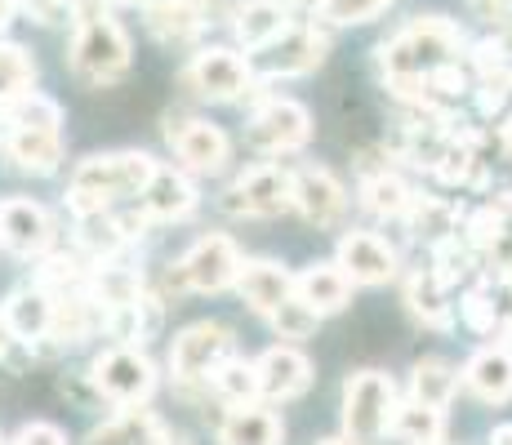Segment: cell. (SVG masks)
Returning a JSON list of instances; mask_svg holds the SVG:
<instances>
[{"label":"cell","instance_id":"74e56055","mask_svg":"<svg viewBox=\"0 0 512 445\" xmlns=\"http://www.w3.org/2000/svg\"><path fill=\"white\" fill-rule=\"evenodd\" d=\"M392 0H317V18L330 27H352V23H370L388 9Z\"/></svg>","mask_w":512,"mask_h":445},{"label":"cell","instance_id":"52a82bcc","mask_svg":"<svg viewBox=\"0 0 512 445\" xmlns=\"http://www.w3.org/2000/svg\"><path fill=\"white\" fill-rule=\"evenodd\" d=\"M241 276V254H236L232 236H201L179 263L170 267V285L174 290H196V294H219L236 285Z\"/></svg>","mask_w":512,"mask_h":445},{"label":"cell","instance_id":"836d02e7","mask_svg":"<svg viewBox=\"0 0 512 445\" xmlns=\"http://www.w3.org/2000/svg\"><path fill=\"white\" fill-rule=\"evenodd\" d=\"M392 437H401L406 445H441L446 441V410L423 401H401L397 419H392Z\"/></svg>","mask_w":512,"mask_h":445},{"label":"cell","instance_id":"603a6c76","mask_svg":"<svg viewBox=\"0 0 512 445\" xmlns=\"http://www.w3.org/2000/svg\"><path fill=\"white\" fill-rule=\"evenodd\" d=\"M352 285L357 281H352L339 263H312V267H303V272L294 276V294H299V299L308 303L317 316H330V312L348 308Z\"/></svg>","mask_w":512,"mask_h":445},{"label":"cell","instance_id":"d4e9b609","mask_svg":"<svg viewBox=\"0 0 512 445\" xmlns=\"http://www.w3.org/2000/svg\"><path fill=\"white\" fill-rule=\"evenodd\" d=\"M5 316L14 325L18 343H41L54 330V290H45L41 281L27 285V290H14L5 299Z\"/></svg>","mask_w":512,"mask_h":445},{"label":"cell","instance_id":"44dd1931","mask_svg":"<svg viewBox=\"0 0 512 445\" xmlns=\"http://www.w3.org/2000/svg\"><path fill=\"white\" fill-rule=\"evenodd\" d=\"M139 205L152 223H183V219H192V210H196V187L187 183L179 170L156 165V174H152V183L143 187Z\"/></svg>","mask_w":512,"mask_h":445},{"label":"cell","instance_id":"7a4b0ae2","mask_svg":"<svg viewBox=\"0 0 512 445\" xmlns=\"http://www.w3.org/2000/svg\"><path fill=\"white\" fill-rule=\"evenodd\" d=\"M0 152L23 174H54L63 165V107L45 94H23L0 112Z\"/></svg>","mask_w":512,"mask_h":445},{"label":"cell","instance_id":"e575fe53","mask_svg":"<svg viewBox=\"0 0 512 445\" xmlns=\"http://www.w3.org/2000/svg\"><path fill=\"white\" fill-rule=\"evenodd\" d=\"M210 388H214V397H219L223 405L259 401V397H263V388H259V365H254V361H236V356H228V361H223L219 370L210 374Z\"/></svg>","mask_w":512,"mask_h":445},{"label":"cell","instance_id":"7dc6e473","mask_svg":"<svg viewBox=\"0 0 512 445\" xmlns=\"http://www.w3.org/2000/svg\"><path fill=\"white\" fill-rule=\"evenodd\" d=\"M112 5H147V0H112Z\"/></svg>","mask_w":512,"mask_h":445},{"label":"cell","instance_id":"ac0fdd59","mask_svg":"<svg viewBox=\"0 0 512 445\" xmlns=\"http://www.w3.org/2000/svg\"><path fill=\"white\" fill-rule=\"evenodd\" d=\"M464 388L486 405L512 401V343H490L472 352L464 365Z\"/></svg>","mask_w":512,"mask_h":445},{"label":"cell","instance_id":"ee69618b","mask_svg":"<svg viewBox=\"0 0 512 445\" xmlns=\"http://www.w3.org/2000/svg\"><path fill=\"white\" fill-rule=\"evenodd\" d=\"M490 445H512V423H499V428L490 432Z\"/></svg>","mask_w":512,"mask_h":445},{"label":"cell","instance_id":"2e32d148","mask_svg":"<svg viewBox=\"0 0 512 445\" xmlns=\"http://www.w3.org/2000/svg\"><path fill=\"white\" fill-rule=\"evenodd\" d=\"M326 32L317 27H290L277 45L263 49V76H308L326 63Z\"/></svg>","mask_w":512,"mask_h":445},{"label":"cell","instance_id":"ab89813d","mask_svg":"<svg viewBox=\"0 0 512 445\" xmlns=\"http://www.w3.org/2000/svg\"><path fill=\"white\" fill-rule=\"evenodd\" d=\"M14 445H67V437L54 428V423H27L14 437Z\"/></svg>","mask_w":512,"mask_h":445},{"label":"cell","instance_id":"ba28073f","mask_svg":"<svg viewBox=\"0 0 512 445\" xmlns=\"http://www.w3.org/2000/svg\"><path fill=\"white\" fill-rule=\"evenodd\" d=\"M223 210L236 219H277L294 210V170L285 165H254L223 196Z\"/></svg>","mask_w":512,"mask_h":445},{"label":"cell","instance_id":"e0dca14e","mask_svg":"<svg viewBox=\"0 0 512 445\" xmlns=\"http://www.w3.org/2000/svg\"><path fill=\"white\" fill-rule=\"evenodd\" d=\"M259 388L268 401H294L312 388V361L290 343H277L259 356Z\"/></svg>","mask_w":512,"mask_h":445},{"label":"cell","instance_id":"cb8c5ba5","mask_svg":"<svg viewBox=\"0 0 512 445\" xmlns=\"http://www.w3.org/2000/svg\"><path fill=\"white\" fill-rule=\"evenodd\" d=\"M285 428L272 410H263L259 401H245V405H228L219 423V445H281Z\"/></svg>","mask_w":512,"mask_h":445},{"label":"cell","instance_id":"8d00e7d4","mask_svg":"<svg viewBox=\"0 0 512 445\" xmlns=\"http://www.w3.org/2000/svg\"><path fill=\"white\" fill-rule=\"evenodd\" d=\"M504 308H508V303L495 299V285H472V290L464 294V303H459L468 330L495 334V339H499V330H504Z\"/></svg>","mask_w":512,"mask_h":445},{"label":"cell","instance_id":"484cf974","mask_svg":"<svg viewBox=\"0 0 512 445\" xmlns=\"http://www.w3.org/2000/svg\"><path fill=\"white\" fill-rule=\"evenodd\" d=\"M165 423L156 419L147 405H130L125 414L98 423V428L85 437V445H165Z\"/></svg>","mask_w":512,"mask_h":445},{"label":"cell","instance_id":"f546056e","mask_svg":"<svg viewBox=\"0 0 512 445\" xmlns=\"http://www.w3.org/2000/svg\"><path fill=\"white\" fill-rule=\"evenodd\" d=\"M410 201H415L410 183L401 174H392L388 165L383 170H366V178H361V205L374 219H406Z\"/></svg>","mask_w":512,"mask_h":445},{"label":"cell","instance_id":"f6af8a7d","mask_svg":"<svg viewBox=\"0 0 512 445\" xmlns=\"http://www.w3.org/2000/svg\"><path fill=\"white\" fill-rule=\"evenodd\" d=\"M14 5H18V0H0V27L9 23V14H14Z\"/></svg>","mask_w":512,"mask_h":445},{"label":"cell","instance_id":"30bf717a","mask_svg":"<svg viewBox=\"0 0 512 445\" xmlns=\"http://www.w3.org/2000/svg\"><path fill=\"white\" fill-rule=\"evenodd\" d=\"M232 356V330L219 321H196L174 339L170 348V374L174 383L192 388V383H210V374Z\"/></svg>","mask_w":512,"mask_h":445},{"label":"cell","instance_id":"f35d334b","mask_svg":"<svg viewBox=\"0 0 512 445\" xmlns=\"http://www.w3.org/2000/svg\"><path fill=\"white\" fill-rule=\"evenodd\" d=\"M268 321H272V330H277L281 339H312V334H317V321H321V316L312 312L308 303L299 299V294H294V299L281 303V308L272 312Z\"/></svg>","mask_w":512,"mask_h":445},{"label":"cell","instance_id":"b9f144b4","mask_svg":"<svg viewBox=\"0 0 512 445\" xmlns=\"http://www.w3.org/2000/svg\"><path fill=\"white\" fill-rule=\"evenodd\" d=\"M18 334H14V325H9V316H5V308H0V356L9 352V343H14Z\"/></svg>","mask_w":512,"mask_h":445},{"label":"cell","instance_id":"f1b7e54d","mask_svg":"<svg viewBox=\"0 0 512 445\" xmlns=\"http://www.w3.org/2000/svg\"><path fill=\"white\" fill-rule=\"evenodd\" d=\"M205 23H210L205 5H196V0H156V5H147V27L165 45H187Z\"/></svg>","mask_w":512,"mask_h":445},{"label":"cell","instance_id":"4fadbf2b","mask_svg":"<svg viewBox=\"0 0 512 445\" xmlns=\"http://www.w3.org/2000/svg\"><path fill=\"white\" fill-rule=\"evenodd\" d=\"M165 138H170L174 156L192 174H219L232 156V143L219 125L201 121V116H183V121H165Z\"/></svg>","mask_w":512,"mask_h":445},{"label":"cell","instance_id":"9a60e30c","mask_svg":"<svg viewBox=\"0 0 512 445\" xmlns=\"http://www.w3.org/2000/svg\"><path fill=\"white\" fill-rule=\"evenodd\" d=\"M294 210L317 232H334L343 223V214H348V192L330 170L303 165V170H294Z\"/></svg>","mask_w":512,"mask_h":445},{"label":"cell","instance_id":"83f0119b","mask_svg":"<svg viewBox=\"0 0 512 445\" xmlns=\"http://www.w3.org/2000/svg\"><path fill=\"white\" fill-rule=\"evenodd\" d=\"M130 241H134V236H130V227H125L121 214H112V210L76 214V245H81L94 263L116 259V254H121Z\"/></svg>","mask_w":512,"mask_h":445},{"label":"cell","instance_id":"5bb4252c","mask_svg":"<svg viewBox=\"0 0 512 445\" xmlns=\"http://www.w3.org/2000/svg\"><path fill=\"white\" fill-rule=\"evenodd\" d=\"M334 263H339L357 285H388L401 267L397 250H392L379 232H366V227H352V232L339 236Z\"/></svg>","mask_w":512,"mask_h":445},{"label":"cell","instance_id":"d6986e66","mask_svg":"<svg viewBox=\"0 0 512 445\" xmlns=\"http://www.w3.org/2000/svg\"><path fill=\"white\" fill-rule=\"evenodd\" d=\"M468 241L490 267H499V276L512 272V192H504L468 223Z\"/></svg>","mask_w":512,"mask_h":445},{"label":"cell","instance_id":"6da1fadb","mask_svg":"<svg viewBox=\"0 0 512 445\" xmlns=\"http://www.w3.org/2000/svg\"><path fill=\"white\" fill-rule=\"evenodd\" d=\"M464 49V32L441 14H423L388 45H379V72L401 103H423V81L432 67L455 63Z\"/></svg>","mask_w":512,"mask_h":445},{"label":"cell","instance_id":"8992f818","mask_svg":"<svg viewBox=\"0 0 512 445\" xmlns=\"http://www.w3.org/2000/svg\"><path fill=\"white\" fill-rule=\"evenodd\" d=\"M90 383L98 397L130 410V405H147V397L156 392V365L147 361V352H139L134 343H121V348H107L94 361Z\"/></svg>","mask_w":512,"mask_h":445},{"label":"cell","instance_id":"60d3db41","mask_svg":"<svg viewBox=\"0 0 512 445\" xmlns=\"http://www.w3.org/2000/svg\"><path fill=\"white\" fill-rule=\"evenodd\" d=\"M18 5H23L36 23H58V18L72 9V0H18Z\"/></svg>","mask_w":512,"mask_h":445},{"label":"cell","instance_id":"1f68e13d","mask_svg":"<svg viewBox=\"0 0 512 445\" xmlns=\"http://www.w3.org/2000/svg\"><path fill=\"white\" fill-rule=\"evenodd\" d=\"M406 227L415 241H423L432 250V245L459 236V210L450 201H441V196H415L406 210Z\"/></svg>","mask_w":512,"mask_h":445},{"label":"cell","instance_id":"ffe728a7","mask_svg":"<svg viewBox=\"0 0 512 445\" xmlns=\"http://www.w3.org/2000/svg\"><path fill=\"white\" fill-rule=\"evenodd\" d=\"M236 290H241V299L250 303L259 316H272L281 303L294 299V276L272 259H250V263H241Z\"/></svg>","mask_w":512,"mask_h":445},{"label":"cell","instance_id":"7c38bea8","mask_svg":"<svg viewBox=\"0 0 512 445\" xmlns=\"http://www.w3.org/2000/svg\"><path fill=\"white\" fill-rule=\"evenodd\" d=\"M0 245L18 259H45L54 250V219L45 214V205L27 196L0 201Z\"/></svg>","mask_w":512,"mask_h":445},{"label":"cell","instance_id":"7402d4cb","mask_svg":"<svg viewBox=\"0 0 512 445\" xmlns=\"http://www.w3.org/2000/svg\"><path fill=\"white\" fill-rule=\"evenodd\" d=\"M290 27H294L290 9H285L281 0H245V5H236V14H232L236 41H241L245 49H254V54H263L268 45H277Z\"/></svg>","mask_w":512,"mask_h":445},{"label":"cell","instance_id":"277c9868","mask_svg":"<svg viewBox=\"0 0 512 445\" xmlns=\"http://www.w3.org/2000/svg\"><path fill=\"white\" fill-rule=\"evenodd\" d=\"M67 54H72V72L85 85H112L130 72V36L103 9L76 18V36Z\"/></svg>","mask_w":512,"mask_h":445},{"label":"cell","instance_id":"d6a6232c","mask_svg":"<svg viewBox=\"0 0 512 445\" xmlns=\"http://www.w3.org/2000/svg\"><path fill=\"white\" fill-rule=\"evenodd\" d=\"M459 383H464V370H455V365L441 361V356H428V361H419L415 370H410V397L446 410V405L455 401Z\"/></svg>","mask_w":512,"mask_h":445},{"label":"cell","instance_id":"9c48e42d","mask_svg":"<svg viewBox=\"0 0 512 445\" xmlns=\"http://www.w3.org/2000/svg\"><path fill=\"white\" fill-rule=\"evenodd\" d=\"M183 85L196 98H210V103H236L254 89V63L236 49H201L183 67Z\"/></svg>","mask_w":512,"mask_h":445},{"label":"cell","instance_id":"7bdbcfd3","mask_svg":"<svg viewBox=\"0 0 512 445\" xmlns=\"http://www.w3.org/2000/svg\"><path fill=\"white\" fill-rule=\"evenodd\" d=\"M499 147H504V156L512 161V116H508L504 125H499Z\"/></svg>","mask_w":512,"mask_h":445},{"label":"cell","instance_id":"4dcf8cb0","mask_svg":"<svg viewBox=\"0 0 512 445\" xmlns=\"http://www.w3.org/2000/svg\"><path fill=\"white\" fill-rule=\"evenodd\" d=\"M406 308L419 316L423 325H432V330H450L455 325V308H450L446 299V281H441L437 272H410L406 281Z\"/></svg>","mask_w":512,"mask_h":445},{"label":"cell","instance_id":"3957f363","mask_svg":"<svg viewBox=\"0 0 512 445\" xmlns=\"http://www.w3.org/2000/svg\"><path fill=\"white\" fill-rule=\"evenodd\" d=\"M156 161L147 152H107L90 156L76 165L72 187H67V210L72 214H94L112 210V201L121 196H143V187L152 183Z\"/></svg>","mask_w":512,"mask_h":445},{"label":"cell","instance_id":"bcb514c9","mask_svg":"<svg viewBox=\"0 0 512 445\" xmlns=\"http://www.w3.org/2000/svg\"><path fill=\"white\" fill-rule=\"evenodd\" d=\"M317 445H357V441H348V437H326V441H317Z\"/></svg>","mask_w":512,"mask_h":445},{"label":"cell","instance_id":"5b68a950","mask_svg":"<svg viewBox=\"0 0 512 445\" xmlns=\"http://www.w3.org/2000/svg\"><path fill=\"white\" fill-rule=\"evenodd\" d=\"M397 383L383 370H357L343 383V437L357 445H383L397 419Z\"/></svg>","mask_w":512,"mask_h":445},{"label":"cell","instance_id":"4316f807","mask_svg":"<svg viewBox=\"0 0 512 445\" xmlns=\"http://www.w3.org/2000/svg\"><path fill=\"white\" fill-rule=\"evenodd\" d=\"M85 290L94 294V303L103 312H121V308H134V303L143 299V276L134 272V267H121L112 259L94 263L90 267V281H85Z\"/></svg>","mask_w":512,"mask_h":445},{"label":"cell","instance_id":"d590c367","mask_svg":"<svg viewBox=\"0 0 512 445\" xmlns=\"http://www.w3.org/2000/svg\"><path fill=\"white\" fill-rule=\"evenodd\" d=\"M32 81H36V63L27 58V49L0 45V112L14 107L23 94H32Z\"/></svg>","mask_w":512,"mask_h":445},{"label":"cell","instance_id":"681fc988","mask_svg":"<svg viewBox=\"0 0 512 445\" xmlns=\"http://www.w3.org/2000/svg\"><path fill=\"white\" fill-rule=\"evenodd\" d=\"M0 445H5V437H0Z\"/></svg>","mask_w":512,"mask_h":445},{"label":"cell","instance_id":"8fae6325","mask_svg":"<svg viewBox=\"0 0 512 445\" xmlns=\"http://www.w3.org/2000/svg\"><path fill=\"white\" fill-rule=\"evenodd\" d=\"M245 138H250V147L263 156H290L312 138V116H308V107L294 103V98H268V103L254 107L250 125H245Z\"/></svg>","mask_w":512,"mask_h":445},{"label":"cell","instance_id":"c3c4849f","mask_svg":"<svg viewBox=\"0 0 512 445\" xmlns=\"http://www.w3.org/2000/svg\"><path fill=\"white\" fill-rule=\"evenodd\" d=\"M165 445H187L183 437H165Z\"/></svg>","mask_w":512,"mask_h":445}]
</instances>
